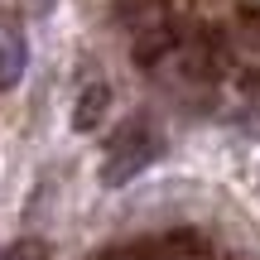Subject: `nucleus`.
<instances>
[{
    "mask_svg": "<svg viewBox=\"0 0 260 260\" xmlns=\"http://www.w3.org/2000/svg\"><path fill=\"white\" fill-rule=\"evenodd\" d=\"M226 63H232V39L222 29H198L183 44V73L198 82H217L226 73Z\"/></svg>",
    "mask_w": 260,
    "mask_h": 260,
    "instance_id": "f03ea898",
    "label": "nucleus"
},
{
    "mask_svg": "<svg viewBox=\"0 0 260 260\" xmlns=\"http://www.w3.org/2000/svg\"><path fill=\"white\" fill-rule=\"evenodd\" d=\"M106 111H111V87L106 82H87L82 92H77V106H73V130H96L106 121Z\"/></svg>",
    "mask_w": 260,
    "mask_h": 260,
    "instance_id": "39448f33",
    "label": "nucleus"
},
{
    "mask_svg": "<svg viewBox=\"0 0 260 260\" xmlns=\"http://www.w3.org/2000/svg\"><path fill=\"white\" fill-rule=\"evenodd\" d=\"M39 255H44L39 241H10L5 251H0V260H39Z\"/></svg>",
    "mask_w": 260,
    "mask_h": 260,
    "instance_id": "0eeeda50",
    "label": "nucleus"
},
{
    "mask_svg": "<svg viewBox=\"0 0 260 260\" xmlns=\"http://www.w3.org/2000/svg\"><path fill=\"white\" fill-rule=\"evenodd\" d=\"M159 135L149 130V121H140V116H130V121L116 130V140H111V149H106V159H102V188H121L130 183V178H140L149 164L159 159Z\"/></svg>",
    "mask_w": 260,
    "mask_h": 260,
    "instance_id": "f257e3e1",
    "label": "nucleus"
},
{
    "mask_svg": "<svg viewBox=\"0 0 260 260\" xmlns=\"http://www.w3.org/2000/svg\"><path fill=\"white\" fill-rule=\"evenodd\" d=\"M183 48V29H178V19H159V24L140 29V34H130V58H135V68H159L169 53H178Z\"/></svg>",
    "mask_w": 260,
    "mask_h": 260,
    "instance_id": "7ed1b4c3",
    "label": "nucleus"
},
{
    "mask_svg": "<svg viewBox=\"0 0 260 260\" xmlns=\"http://www.w3.org/2000/svg\"><path fill=\"white\" fill-rule=\"evenodd\" d=\"M29 73V39L15 19H0V92H15Z\"/></svg>",
    "mask_w": 260,
    "mask_h": 260,
    "instance_id": "20e7f679",
    "label": "nucleus"
},
{
    "mask_svg": "<svg viewBox=\"0 0 260 260\" xmlns=\"http://www.w3.org/2000/svg\"><path fill=\"white\" fill-rule=\"evenodd\" d=\"M111 19L121 29H130V34H140V29L169 19V0H116V5H111Z\"/></svg>",
    "mask_w": 260,
    "mask_h": 260,
    "instance_id": "423d86ee",
    "label": "nucleus"
}]
</instances>
